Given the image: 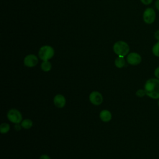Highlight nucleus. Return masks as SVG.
Masks as SVG:
<instances>
[{"label":"nucleus","instance_id":"nucleus-1","mask_svg":"<svg viewBox=\"0 0 159 159\" xmlns=\"http://www.w3.org/2000/svg\"><path fill=\"white\" fill-rule=\"evenodd\" d=\"M146 94L152 99L159 98V79L151 78L148 80L144 85Z\"/></svg>","mask_w":159,"mask_h":159},{"label":"nucleus","instance_id":"nucleus-2","mask_svg":"<svg viewBox=\"0 0 159 159\" xmlns=\"http://www.w3.org/2000/svg\"><path fill=\"white\" fill-rule=\"evenodd\" d=\"M113 50L118 56L124 57L125 55H128L130 48L125 42L117 41L113 46Z\"/></svg>","mask_w":159,"mask_h":159},{"label":"nucleus","instance_id":"nucleus-3","mask_svg":"<svg viewBox=\"0 0 159 159\" xmlns=\"http://www.w3.org/2000/svg\"><path fill=\"white\" fill-rule=\"evenodd\" d=\"M54 53V49L51 46L45 45L39 49V57L43 61H48L53 57Z\"/></svg>","mask_w":159,"mask_h":159},{"label":"nucleus","instance_id":"nucleus-4","mask_svg":"<svg viewBox=\"0 0 159 159\" xmlns=\"http://www.w3.org/2000/svg\"><path fill=\"white\" fill-rule=\"evenodd\" d=\"M7 117L9 120L14 124H19L22 120L21 113L19 111L16 109H10L7 114Z\"/></svg>","mask_w":159,"mask_h":159},{"label":"nucleus","instance_id":"nucleus-5","mask_svg":"<svg viewBox=\"0 0 159 159\" xmlns=\"http://www.w3.org/2000/svg\"><path fill=\"white\" fill-rule=\"evenodd\" d=\"M156 19V12L155 10L152 7L147 8L143 14V21L147 24H151L153 23Z\"/></svg>","mask_w":159,"mask_h":159},{"label":"nucleus","instance_id":"nucleus-6","mask_svg":"<svg viewBox=\"0 0 159 159\" xmlns=\"http://www.w3.org/2000/svg\"><path fill=\"white\" fill-rule=\"evenodd\" d=\"M89 99L90 102L96 106H98L102 102L103 98L102 94L98 91H93L90 93Z\"/></svg>","mask_w":159,"mask_h":159},{"label":"nucleus","instance_id":"nucleus-7","mask_svg":"<svg viewBox=\"0 0 159 159\" xmlns=\"http://www.w3.org/2000/svg\"><path fill=\"white\" fill-rule=\"evenodd\" d=\"M127 61L130 65H137L140 63L142 61V57L139 53L136 52H132L128 54L127 57Z\"/></svg>","mask_w":159,"mask_h":159},{"label":"nucleus","instance_id":"nucleus-8","mask_svg":"<svg viewBox=\"0 0 159 159\" xmlns=\"http://www.w3.org/2000/svg\"><path fill=\"white\" fill-rule=\"evenodd\" d=\"M38 61V58L33 54L27 55L24 60V63L27 67H34L36 66Z\"/></svg>","mask_w":159,"mask_h":159},{"label":"nucleus","instance_id":"nucleus-9","mask_svg":"<svg viewBox=\"0 0 159 159\" xmlns=\"http://www.w3.org/2000/svg\"><path fill=\"white\" fill-rule=\"evenodd\" d=\"M53 102L56 107L58 108H63L66 104V99L62 94H58L54 97Z\"/></svg>","mask_w":159,"mask_h":159},{"label":"nucleus","instance_id":"nucleus-10","mask_svg":"<svg viewBox=\"0 0 159 159\" xmlns=\"http://www.w3.org/2000/svg\"><path fill=\"white\" fill-rule=\"evenodd\" d=\"M99 117L102 121L104 122H109L112 119V114L108 110H102L99 114Z\"/></svg>","mask_w":159,"mask_h":159},{"label":"nucleus","instance_id":"nucleus-11","mask_svg":"<svg viewBox=\"0 0 159 159\" xmlns=\"http://www.w3.org/2000/svg\"><path fill=\"white\" fill-rule=\"evenodd\" d=\"M125 59L123 57H118L117 58H116L115 60V65L116 67L119 68H122L125 65Z\"/></svg>","mask_w":159,"mask_h":159},{"label":"nucleus","instance_id":"nucleus-12","mask_svg":"<svg viewBox=\"0 0 159 159\" xmlns=\"http://www.w3.org/2000/svg\"><path fill=\"white\" fill-rule=\"evenodd\" d=\"M32 125H33L32 121L29 119H24L21 122L22 127H23L24 129H29L31 128Z\"/></svg>","mask_w":159,"mask_h":159},{"label":"nucleus","instance_id":"nucleus-13","mask_svg":"<svg viewBox=\"0 0 159 159\" xmlns=\"http://www.w3.org/2000/svg\"><path fill=\"white\" fill-rule=\"evenodd\" d=\"M52 68V64L48 61H43L41 63V69L43 71H49Z\"/></svg>","mask_w":159,"mask_h":159},{"label":"nucleus","instance_id":"nucleus-14","mask_svg":"<svg viewBox=\"0 0 159 159\" xmlns=\"http://www.w3.org/2000/svg\"><path fill=\"white\" fill-rule=\"evenodd\" d=\"M10 130V125L7 123H2L0 125V132L1 134H6Z\"/></svg>","mask_w":159,"mask_h":159},{"label":"nucleus","instance_id":"nucleus-15","mask_svg":"<svg viewBox=\"0 0 159 159\" xmlns=\"http://www.w3.org/2000/svg\"><path fill=\"white\" fill-rule=\"evenodd\" d=\"M152 50L153 54L155 56L159 57V41H158L157 43L154 44Z\"/></svg>","mask_w":159,"mask_h":159},{"label":"nucleus","instance_id":"nucleus-16","mask_svg":"<svg viewBox=\"0 0 159 159\" xmlns=\"http://www.w3.org/2000/svg\"><path fill=\"white\" fill-rule=\"evenodd\" d=\"M136 96L139 97V98H142L143 97L145 94H146V92L145 91V89H139L137 91L136 93H135Z\"/></svg>","mask_w":159,"mask_h":159},{"label":"nucleus","instance_id":"nucleus-17","mask_svg":"<svg viewBox=\"0 0 159 159\" xmlns=\"http://www.w3.org/2000/svg\"><path fill=\"white\" fill-rule=\"evenodd\" d=\"M140 1L142 2V4L145 5H148L152 2L153 0H140Z\"/></svg>","mask_w":159,"mask_h":159},{"label":"nucleus","instance_id":"nucleus-18","mask_svg":"<svg viewBox=\"0 0 159 159\" xmlns=\"http://www.w3.org/2000/svg\"><path fill=\"white\" fill-rule=\"evenodd\" d=\"M154 75L155 76V77L158 79H159V66L157 67L154 71Z\"/></svg>","mask_w":159,"mask_h":159},{"label":"nucleus","instance_id":"nucleus-19","mask_svg":"<svg viewBox=\"0 0 159 159\" xmlns=\"http://www.w3.org/2000/svg\"><path fill=\"white\" fill-rule=\"evenodd\" d=\"M154 37L156 40L159 41V30H157L154 33Z\"/></svg>","mask_w":159,"mask_h":159},{"label":"nucleus","instance_id":"nucleus-20","mask_svg":"<svg viewBox=\"0 0 159 159\" xmlns=\"http://www.w3.org/2000/svg\"><path fill=\"white\" fill-rule=\"evenodd\" d=\"M39 159H50V157L47 155H42L40 157Z\"/></svg>","mask_w":159,"mask_h":159},{"label":"nucleus","instance_id":"nucleus-21","mask_svg":"<svg viewBox=\"0 0 159 159\" xmlns=\"http://www.w3.org/2000/svg\"><path fill=\"white\" fill-rule=\"evenodd\" d=\"M22 126L20 125L19 124H16V125H14V129L16 130H20Z\"/></svg>","mask_w":159,"mask_h":159},{"label":"nucleus","instance_id":"nucleus-22","mask_svg":"<svg viewBox=\"0 0 159 159\" xmlns=\"http://www.w3.org/2000/svg\"><path fill=\"white\" fill-rule=\"evenodd\" d=\"M155 7L156 9L159 11V0H157L155 2Z\"/></svg>","mask_w":159,"mask_h":159},{"label":"nucleus","instance_id":"nucleus-23","mask_svg":"<svg viewBox=\"0 0 159 159\" xmlns=\"http://www.w3.org/2000/svg\"><path fill=\"white\" fill-rule=\"evenodd\" d=\"M158 106H159V101H158Z\"/></svg>","mask_w":159,"mask_h":159}]
</instances>
